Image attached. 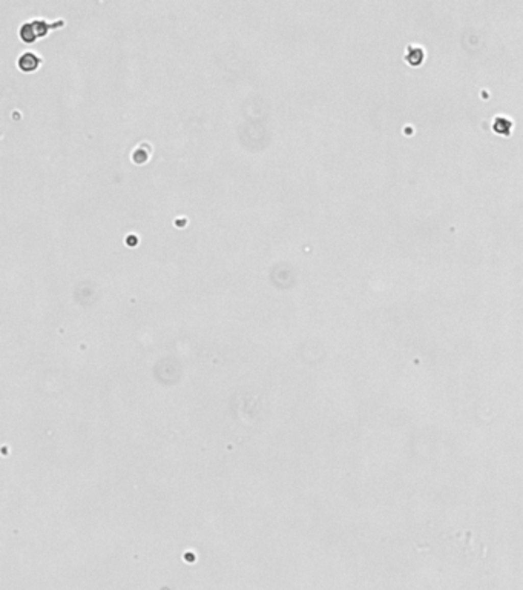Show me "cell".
I'll use <instances>...</instances> for the list:
<instances>
[{
	"mask_svg": "<svg viewBox=\"0 0 523 590\" xmlns=\"http://www.w3.org/2000/svg\"><path fill=\"white\" fill-rule=\"evenodd\" d=\"M48 33V25L45 22H33V23H25L20 30L22 40L31 43L37 37H42Z\"/></svg>",
	"mask_w": 523,
	"mask_h": 590,
	"instance_id": "6da1fadb",
	"label": "cell"
},
{
	"mask_svg": "<svg viewBox=\"0 0 523 590\" xmlns=\"http://www.w3.org/2000/svg\"><path fill=\"white\" fill-rule=\"evenodd\" d=\"M39 57L36 56V54H33V53H27V54H23L20 59H19V68L22 69V71H27V73H30V71H34V69H37L39 68Z\"/></svg>",
	"mask_w": 523,
	"mask_h": 590,
	"instance_id": "7a4b0ae2",
	"label": "cell"
}]
</instances>
